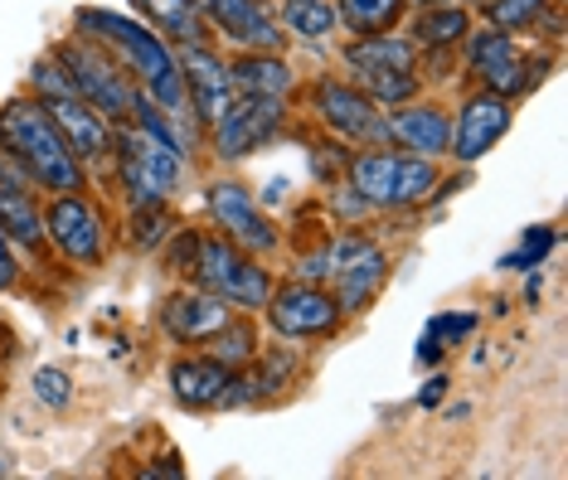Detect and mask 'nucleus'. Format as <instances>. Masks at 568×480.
<instances>
[{"label":"nucleus","mask_w":568,"mask_h":480,"mask_svg":"<svg viewBox=\"0 0 568 480\" xmlns=\"http://www.w3.org/2000/svg\"><path fill=\"white\" fill-rule=\"evenodd\" d=\"M161 257L180 282H195V287L224 296L229 306L248 310V316H263L267 296L277 287V272L267 267V257L243 253L239 243H229L224 233L210 224H180L171 238H165Z\"/></svg>","instance_id":"obj_1"},{"label":"nucleus","mask_w":568,"mask_h":480,"mask_svg":"<svg viewBox=\"0 0 568 480\" xmlns=\"http://www.w3.org/2000/svg\"><path fill=\"white\" fill-rule=\"evenodd\" d=\"M73 30L88 34V39H98V44L136 78L141 93L156 102V108H165L171 116H190L185 78H180L175 49L165 44L151 24H141L136 16H122V10L79 6V10H73Z\"/></svg>","instance_id":"obj_2"},{"label":"nucleus","mask_w":568,"mask_h":480,"mask_svg":"<svg viewBox=\"0 0 568 480\" xmlns=\"http://www.w3.org/2000/svg\"><path fill=\"white\" fill-rule=\"evenodd\" d=\"M0 155H10V161L34 180L40 194L93 190L88 165L73 155L69 141H63L59 122L44 112V102L30 98V93L0 102Z\"/></svg>","instance_id":"obj_3"},{"label":"nucleus","mask_w":568,"mask_h":480,"mask_svg":"<svg viewBox=\"0 0 568 480\" xmlns=\"http://www.w3.org/2000/svg\"><path fill=\"white\" fill-rule=\"evenodd\" d=\"M437 180H443V161L433 155H413L398 146H355L341 185L355 190L369 204V214H408L428 204Z\"/></svg>","instance_id":"obj_4"},{"label":"nucleus","mask_w":568,"mask_h":480,"mask_svg":"<svg viewBox=\"0 0 568 480\" xmlns=\"http://www.w3.org/2000/svg\"><path fill=\"white\" fill-rule=\"evenodd\" d=\"M30 98H40V102H44V112L59 122L63 141H69L73 155H79V161L88 165V175H93V180H98V175H108L118 126H112L98 108H88L79 93H73L69 73L59 69V59H54V54H40V59H34V69H30Z\"/></svg>","instance_id":"obj_5"},{"label":"nucleus","mask_w":568,"mask_h":480,"mask_svg":"<svg viewBox=\"0 0 568 480\" xmlns=\"http://www.w3.org/2000/svg\"><path fill=\"white\" fill-rule=\"evenodd\" d=\"M112 185L122 190L126 210H141V204H165L185 190L190 161L171 146H161L156 136H146L141 126L122 122L118 141H112V165H108Z\"/></svg>","instance_id":"obj_6"},{"label":"nucleus","mask_w":568,"mask_h":480,"mask_svg":"<svg viewBox=\"0 0 568 480\" xmlns=\"http://www.w3.org/2000/svg\"><path fill=\"white\" fill-rule=\"evenodd\" d=\"M44 243L59 267L102 272L112 257V243H118V228L88 190L44 194Z\"/></svg>","instance_id":"obj_7"},{"label":"nucleus","mask_w":568,"mask_h":480,"mask_svg":"<svg viewBox=\"0 0 568 480\" xmlns=\"http://www.w3.org/2000/svg\"><path fill=\"white\" fill-rule=\"evenodd\" d=\"M321 243H326V287L335 292V302H341L345 316L359 320L374 302H379V292L389 287L394 257L374 233H359L351 224L326 233Z\"/></svg>","instance_id":"obj_8"},{"label":"nucleus","mask_w":568,"mask_h":480,"mask_svg":"<svg viewBox=\"0 0 568 480\" xmlns=\"http://www.w3.org/2000/svg\"><path fill=\"white\" fill-rule=\"evenodd\" d=\"M49 54L59 59V69L69 73V83H73V93H79L88 108H98L102 116H108L112 126H122V122H132V108H136V93H141V83L132 73L122 69L118 59L108 54V49L98 44V39H88V34H63Z\"/></svg>","instance_id":"obj_9"},{"label":"nucleus","mask_w":568,"mask_h":480,"mask_svg":"<svg viewBox=\"0 0 568 480\" xmlns=\"http://www.w3.org/2000/svg\"><path fill=\"white\" fill-rule=\"evenodd\" d=\"M462 63H467V78L486 93H500L510 102L529 98L539 88V78L549 73L554 54H535L525 49L515 34L506 30H490V24H471V34L462 39Z\"/></svg>","instance_id":"obj_10"},{"label":"nucleus","mask_w":568,"mask_h":480,"mask_svg":"<svg viewBox=\"0 0 568 480\" xmlns=\"http://www.w3.org/2000/svg\"><path fill=\"white\" fill-rule=\"evenodd\" d=\"M306 112H312V122L331 141H345V146H389L384 108L355 83V78L316 73L312 83H306Z\"/></svg>","instance_id":"obj_11"},{"label":"nucleus","mask_w":568,"mask_h":480,"mask_svg":"<svg viewBox=\"0 0 568 480\" xmlns=\"http://www.w3.org/2000/svg\"><path fill=\"white\" fill-rule=\"evenodd\" d=\"M263 320H267V330L287 345H326L351 326V316L341 310V302H335V292L326 282H302V277L277 282L263 306Z\"/></svg>","instance_id":"obj_12"},{"label":"nucleus","mask_w":568,"mask_h":480,"mask_svg":"<svg viewBox=\"0 0 568 480\" xmlns=\"http://www.w3.org/2000/svg\"><path fill=\"white\" fill-rule=\"evenodd\" d=\"M171 398L185 412H229V408H253L248 398V374L214 359L210 349H185L165 369Z\"/></svg>","instance_id":"obj_13"},{"label":"nucleus","mask_w":568,"mask_h":480,"mask_svg":"<svg viewBox=\"0 0 568 480\" xmlns=\"http://www.w3.org/2000/svg\"><path fill=\"white\" fill-rule=\"evenodd\" d=\"M287 116H292L287 98H248V93H239L214 126H204V151H210L219 165L243 161V155L273 146V141L287 132Z\"/></svg>","instance_id":"obj_14"},{"label":"nucleus","mask_w":568,"mask_h":480,"mask_svg":"<svg viewBox=\"0 0 568 480\" xmlns=\"http://www.w3.org/2000/svg\"><path fill=\"white\" fill-rule=\"evenodd\" d=\"M204 214H210V228H219L229 243H239L243 253L277 257L282 228L263 214V204L253 200L248 185H239V180H210L204 185Z\"/></svg>","instance_id":"obj_15"},{"label":"nucleus","mask_w":568,"mask_h":480,"mask_svg":"<svg viewBox=\"0 0 568 480\" xmlns=\"http://www.w3.org/2000/svg\"><path fill=\"white\" fill-rule=\"evenodd\" d=\"M200 16L234 54H282L292 44L267 0H200Z\"/></svg>","instance_id":"obj_16"},{"label":"nucleus","mask_w":568,"mask_h":480,"mask_svg":"<svg viewBox=\"0 0 568 480\" xmlns=\"http://www.w3.org/2000/svg\"><path fill=\"white\" fill-rule=\"evenodd\" d=\"M515 102L486 88H471L452 112V136H447V161L452 165H476L486 151H496V141L510 132Z\"/></svg>","instance_id":"obj_17"},{"label":"nucleus","mask_w":568,"mask_h":480,"mask_svg":"<svg viewBox=\"0 0 568 480\" xmlns=\"http://www.w3.org/2000/svg\"><path fill=\"white\" fill-rule=\"evenodd\" d=\"M239 316V306H229L224 296L195 287V282H180V287L165 292V302L156 306V326L171 345L180 349H200L214 330H224L229 320Z\"/></svg>","instance_id":"obj_18"},{"label":"nucleus","mask_w":568,"mask_h":480,"mask_svg":"<svg viewBox=\"0 0 568 480\" xmlns=\"http://www.w3.org/2000/svg\"><path fill=\"white\" fill-rule=\"evenodd\" d=\"M180 78H185V102H190V116L200 126H214L219 116L229 112L234 102V78H229V54L214 44V39H200V44H180Z\"/></svg>","instance_id":"obj_19"},{"label":"nucleus","mask_w":568,"mask_h":480,"mask_svg":"<svg viewBox=\"0 0 568 480\" xmlns=\"http://www.w3.org/2000/svg\"><path fill=\"white\" fill-rule=\"evenodd\" d=\"M0 233L24 253L40 257V263H54L44 243V194L34 190V180L20 171L10 155H0Z\"/></svg>","instance_id":"obj_20"},{"label":"nucleus","mask_w":568,"mask_h":480,"mask_svg":"<svg viewBox=\"0 0 568 480\" xmlns=\"http://www.w3.org/2000/svg\"><path fill=\"white\" fill-rule=\"evenodd\" d=\"M384 126H389V146L413 151V155H433V161H447L452 112L443 108V102L408 98V102H398V108L384 112Z\"/></svg>","instance_id":"obj_21"},{"label":"nucleus","mask_w":568,"mask_h":480,"mask_svg":"<svg viewBox=\"0 0 568 480\" xmlns=\"http://www.w3.org/2000/svg\"><path fill=\"white\" fill-rule=\"evenodd\" d=\"M471 6L467 0H437V6H413L408 39L418 44V54H457L462 39L471 34Z\"/></svg>","instance_id":"obj_22"},{"label":"nucleus","mask_w":568,"mask_h":480,"mask_svg":"<svg viewBox=\"0 0 568 480\" xmlns=\"http://www.w3.org/2000/svg\"><path fill=\"white\" fill-rule=\"evenodd\" d=\"M243 374H248L253 408L257 404H277V398H287L292 388H302V379H306L302 345H287V340H282V345H263Z\"/></svg>","instance_id":"obj_23"},{"label":"nucleus","mask_w":568,"mask_h":480,"mask_svg":"<svg viewBox=\"0 0 568 480\" xmlns=\"http://www.w3.org/2000/svg\"><path fill=\"white\" fill-rule=\"evenodd\" d=\"M471 16L490 24V30H506V34L549 30V39H559L564 0H471Z\"/></svg>","instance_id":"obj_24"},{"label":"nucleus","mask_w":568,"mask_h":480,"mask_svg":"<svg viewBox=\"0 0 568 480\" xmlns=\"http://www.w3.org/2000/svg\"><path fill=\"white\" fill-rule=\"evenodd\" d=\"M341 63L351 73H384V69H423V54L408 34H355L351 44H341Z\"/></svg>","instance_id":"obj_25"},{"label":"nucleus","mask_w":568,"mask_h":480,"mask_svg":"<svg viewBox=\"0 0 568 480\" xmlns=\"http://www.w3.org/2000/svg\"><path fill=\"white\" fill-rule=\"evenodd\" d=\"M136 20L151 24L165 44H200V39H214L210 24L200 16V0H132Z\"/></svg>","instance_id":"obj_26"},{"label":"nucleus","mask_w":568,"mask_h":480,"mask_svg":"<svg viewBox=\"0 0 568 480\" xmlns=\"http://www.w3.org/2000/svg\"><path fill=\"white\" fill-rule=\"evenodd\" d=\"M229 78H234V93L248 98H287L296 93V69L282 54H234L229 59Z\"/></svg>","instance_id":"obj_27"},{"label":"nucleus","mask_w":568,"mask_h":480,"mask_svg":"<svg viewBox=\"0 0 568 480\" xmlns=\"http://www.w3.org/2000/svg\"><path fill=\"white\" fill-rule=\"evenodd\" d=\"M180 228V214L165 204H141V210H126V224H122V243L132 253H161L165 238Z\"/></svg>","instance_id":"obj_28"},{"label":"nucleus","mask_w":568,"mask_h":480,"mask_svg":"<svg viewBox=\"0 0 568 480\" xmlns=\"http://www.w3.org/2000/svg\"><path fill=\"white\" fill-rule=\"evenodd\" d=\"M277 24L296 44H321L335 30V6L331 0H277Z\"/></svg>","instance_id":"obj_29"},{"label":"nucleus","mask_w":568,"mask_h":480,"mask_svg":"<svg viewBox=\"0 0 568 480\" xmlns=\"http://www.w3.org/2000/svg\"><path fill=\"white\" fill-rule=\"evenodd\" d=\"M335 24H345L351 34H384L398 30V20L408 16V0H331Z\"/></svg>","instance_id":"obj_30"},{"label":"nucleus","mask_w":568,"mask_h":480,"mask_svg":"<svg viewBox=\"0 0 568 480\" xmlns=\"http://www.w3.org/2000/svg\"><path fill=\"white\" fill-rule=\"evenodd\" d=\"M200 349H210L214 359H224V365H234V369H248V365H253V355L263 349V330H257V316L239 310V316L229 320L224 330H214Z\"/></svg>","instance_id":"obj_31"},{"label":"nucleus","mask_w":568,"mask_h":480,"mask_svg":"<svg viewBox=\"0 0 568 480\" xmlns=\"http://www.w3.org/2000/svg\"><path fill=\"white\" fill-rule=\"evenodd\" d=\"M351 78H355L359 88H365L374 102H379L384 112L423 93V73H418V69H384V73H351Z\"/></svg>","instance_id":"obj_32"},{"label":"nucleus","mask_w":568,"mask_h":480,"mask_svg":"<svg viewBox=\"0 0 568 480\" xmlns=\"http://www.w3.org/2000/svg\"><path fill=\"white\" fill-rule=\"evenodd\" d=\"M554 243H559V228L554 224H535L520 233V248H510L500 257V272H529V267H545V257L554 253Z\"/></svg>","instance_id":"obj_33"},{"label":"nucleus","mask_w":568,"mask_h":480,"mask_svg":"<svg viewBox=\"0 0 568 480\" xmlns=\"http://www.w3.org/2000/svg\"><path fill=\"white\" fill-rule=\"evenodd\" d=\"M30 394L40 398V404L49 412H63L73 404V379H69V369H59V365H44V369H34V379H30Z\"/></svg>","instance_id":"obj_34"},{"label":"nucleus","mask_w":568,"mask_h":480,"mask_svg":"<svg viewBox=\"0 0 568 480\" xmlns=\"http://www.w3.org/2000/svg\"><path fill=\"white\" fill-rule=\"evenodd\" d=\"M345 161H351V151H345V141H331V136L321 141V146L312 151V175H316V185H321V190L341 185Z\"/></svg>","instance_id":"obj_35"},{"label":"nucleus","mask_w":568,"mask_h":480,"mask_svg":"<svg viewBox=\"0 0 568 480\" xmlns=\"http://www.w3.org/2000/svg\"><path fill=\"white\" fill-rule=\"evenodd\" d=\"M471 330H476V316H471V310H443V316H433V320H428V335H433V340L443 345V349L462 345Z\"/></svg>","instance_id":"obj_36"},{"label":"nucleus","mask_w":568,"mask_h":480,"mask_svg":"<svg viewBox=\"0 0 568 480\" xmlns=\"http://www.w3.org/2000/svg\"><path fill=\"white\" fill-rule=\"evenodd\" d=\"M24 287V263H20V248L0 233V296L20 292Z\"/></svg>","instance_id":"obj_37"},{"label":"nucleus","mask_w":568,"mask_h":480,"mask_svg":"<svg viewBox=\"0 0 568 480\" xmlns=\"http://www.w3.org/2000/svg\"><path fill=\"white\" fill-rule=\"evenodd\" d=\"M443 398H447V374H433L428 388L418 394V408H423V412H433L437 404H443Z\"/></svg>","instance_id":"obj_38"},{"label":"nucleus","mask_w":568,"mask_h":480,"mask_svg":"<svg viewBox=\"0 0 568 480\" xmlns=\"http://www.w3.org/2000/svg\"><path fill=\"white\" fill-rule=\"evenodd\" d=\"M413 359H418V365H428V369H433V365H437V359H443V345H437V340H433V335H428V330H423V340H418V345H413Z\"/></svg>","instance_id":"obj_39"},{"label":"nucleus","mask_w":568,"mask_h":480,"mask_svg":"<svg viewBox=\"0 0 568 480\" xmlns=\"http://www.w3.org/2000/svg\"><path fill=\"white\" fill-rule=\"evenodd\" d=\"M539 287H545V282H539V272H535V277H529V282H525V302H529V306H535V302H539Z\"/></svg>","instance_id":"obj_40"},{"label":"nucleus","mask_w":568,"mask_h":480,"mask_svg":"<svg viewBox=\"0 0 568 480\" xmlns=\"http://www.w3.org/2000/svg\"><path fill=\"white\" fill-rule=\"evenodd\" d=\"M0 349H6V326H0Z\"/></svg>","instance_id":"obj_41"}]
</instances>
